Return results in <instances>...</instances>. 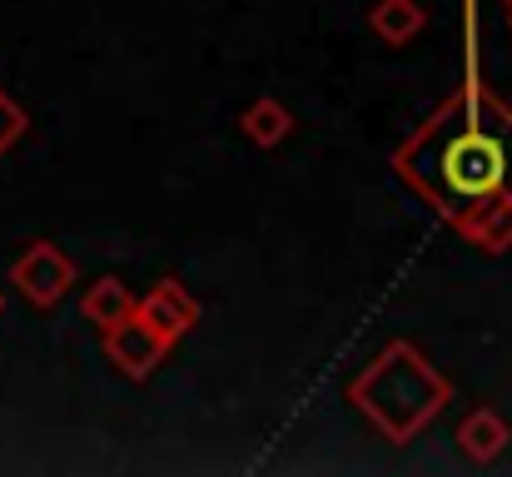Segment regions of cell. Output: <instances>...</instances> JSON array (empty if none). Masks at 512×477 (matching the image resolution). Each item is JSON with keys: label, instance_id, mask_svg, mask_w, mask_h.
Instances as JSON below:
<instances>
[{"label": "cell", "instance_id": "1", "mask_svg": "<svg viewBox=\"0 0 512 477\" xmlns=\"http://www.w3.org/2000/svg\"><path fill=\"white\" fill-rule=\"evenodd\" d=\"M508 120L512 110L483 80H463V90L448 95L393 150V169L413 194H423L443 219H453L463 204L503 189L512 179L508 140H503Z\"/></svg>", "mask_w": 512, "mask_h": 477}, {"label": "cell", "instance_id": "2", "mask_svg": "<svg viewBox=\"0 0 512 477\" xmlns=\"http://www.w3.org/2000/svg\"><path fill=\"white\" fill-rule=\"evenodd\" d=\"M348 403L393 448H408L423 438V428L443 418V408L453 403V383L418 343L393 338L348 378Z\"/></svg>", "mask_w": 512, "mask_h": 477}, {"label": "cell", "instance_id": "3", "mask_svg": "<svg viewBox=\"0 0 512 477\" xmlns=\"http://www.w3.org/2000/svg\"><path fill=\"white\" fill-rule=\"evenodd\" d=\"M75 279H80V274H75V259H70L60 244H50V239L25 244V254H15V264H10L15 294H20L30 309H40V314L60 309V304L70 299Z\"/></svg>", "mask_w": 512, "mask_h": 477}, {"label": "cell", "instance_id": "4", "mask_svg": "<svg viewBox=\"0 0 512 477\" xmlns=\"http://www.w3.org/2000/svg\"><path fill=\"white\" fill-rule=\"evenodd\" d=\"M170 348L174 343H165L140 314H130V318H120V323L105 328V353H110V363H115L125 378H135V383H145V378L165 363Z\"/></svg>", "mask_w": 512, "mask_h": 477}, {"label": "cell", "instance_id": "5", "mask_svg": "<svg viewBox=\"0 0 512 477\" xmlns=\"http://www.w3.org/2000/svg\"><path fill=\"white\" fill-rule=\"evenodd\" d=\"M448 224H453L473 249H483V254H508L512 249V179L503 189H493V194L463 204Z\"/></svg>", "mask_w": 512, "mask_h": 477}, {"label": "cell", "instance_id": "6", "mask_svg": "<svg viewBox=\"0 0 512 477\" xmlns=\"http://www.w3.org/2000/svg\"><path fill=\"white\" fill-rule=\"evenodd\" d=\"M135 314L145 318L165 343H179L184 333H194V328H199L204 309H199V299H194L179 279H160L145 299H135Z\"/></svg>", "mask_w": 512, "mask_h": 477}, {"label": "cell", "instance_id": "7", "mask_svg": "<svg viewBox=\"0 0 512 477\" xmlns=\"http://www.w3.org/2000/svg\"><path fill=\"white\" fill-rule=\"evenodd\" d=\"M453 443H458V453H463L468 463L488 468V463H498V458L512 448V423L493 408V403H478V408H468V413L458 418Z\"/></svg>", "mask_w": 512, "mask_h": 477}, {"label": "cell", "instance_id": "8", "mask_svg": "<svg viewBox=\"0 0 512 477\" xmlns=\"http://www.w3.org/2000/svg\"><path fill=\"white\" fill-rule=\"evenodd\" d=\"M428 25V5L423 0H373L368 5V30L383 45H408L418 40Z\"/></svg>", "mask_w": 512, "mask_h": 477}, {"label": "cell", "instance_id": "9", "mask_svg": "<svg viewBox=\"0 0 512 477\" xmlns=\"http://www.w3.org/2000/svg\"><path fill=\"white\" fill-rule=\"evenodd\" d=\"M239 130H244V140H249L254 150H279V145L294 135V115H289L284 100L264 95V100H254V105L239 115Z\"/></svg>", "mask_w": 512, "mask_h": 477}, {"label": "cell", "instance_id": "10", "mask_svg": "<svg viewBox=\"0 0 512 477\" xmlns=\"http://www.w3.org/2000/svg\"><path fill=\"white\" fill-rule=\"evenodd\" d=\"M80 314H85V323H95V328L105 333L110 323H120V318L135 314V294L125 289V279L105 274V279H95V284L80 294Z\"/></svg>", "mask_w": 512, "mask_h": 477}, {"label": "cell", "instance_id": "11", "mask_svg": "<svg viewBox=\"0 0 512 477\" xmlns=\"http://www.w3.org/2000/svg\"><path fill=\"white\" fill-rule=\"evenodd\" d=\"M25 130H30L25 105H15V100L5 95V85H0V159H5L15 145H20V140H25Z\"/></svg>", "mask_w": 512, "mask_h": 477}, {"label": "cell", "instance_id": "12", "mask_svg": "<svg viewBox=\"0 0 512 477\" xmlns=\"http://www.w3.org/2000/svg\"><path fill=\"white\" fill-rule=\"evenodd\" d=\"M503 140H508V169H512V120H508V135Z\"/></svg>", "mask_w": 512, "mask_h": 477}, {"label": "cell", "instance_id": "13", "mask_svg": "<svg viewBox=\"0 0 512 477\" xmlns=\"http://www.w3.org/2000/svg\"><path fill=\"white\" fill-rule=\"evenodd\" d=\"M0 318H5V289H0Z\"/></svg>", "mask_w": 512, "mask_h": 477}, {"label": "cell", "instance_id": "14", "mask_svg": "<svg viewBox=\"0 0 512 477\" xmlns=\"http://www.w3.org/2000/svg\"><path fill=\"white\" fill-rule=\"evenodd\" d=\"M498 5H508V10H512V0H498Z\"/></svg>", "mask_w": 512, "mask_h": 477}]
</instances>
